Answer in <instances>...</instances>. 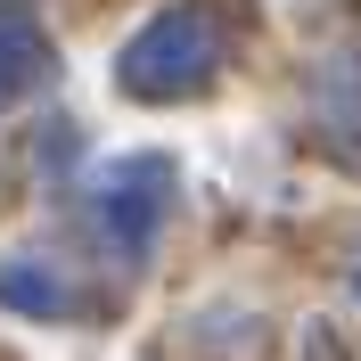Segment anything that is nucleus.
<instances>
[{
	"mask_svg": "<svg viewBox=\"0 0 361 361\" xmlns=\"http://www.w3.org/2000/svg\"><path fill=\"white\" fill-rule=\"evenodd\" d=\"M222 49H230V17L214 0H180V8L148 17L123 42L115 82L132 90V99H197L214 82V66H222Z\"/></svg>",
	"mask_w": 361,
	"mask_h": 361,
	"instance_id": "nucleus-1",
	"label": "nucleus"
},
{
	"mask_svg": "<svg viewBox=\"0 0 361 361\" xmlns=\"http://www.w3.org/2000/svg\"><path fill=\"white\" fill-rule=\"evenodd\" d=\"M0 295H17V304H33V312H66L74 304L66 279H25V271H0Z\"/></svg>",
	"mask_w": 361,
	"mask_h": 361,
	"instance_id": "nucleus-5",
	"label": "nucleus"
},
{
	"mask_svg": "<svg viewBox=\"0 0 361 361\" xmlns=\"http://www.w3.org/2000/svg\"><path fill=\"white\" fill-rule=\"evenodd\" d=\"M49 66V42H42V25L25 17V8H8L0 0V107L17 99V90H33Z\"/></svg>",
	"mask_w": 361,
	"mask_h": 361,
	"instance_id": "nucleus-4",
	"label": "nucleus"
},
{
	"mask_svg": "<svg viewBox=\"0 0 361 361\" xmlns=\"http://www.w3.org/2000/svg\"><path fill=\"white\" fill-rule=\"evenodd\" d=\"M164 205H173V164L164 157H123L107 173V197H99V222H107V238L123 255H140L148 238H157Z\"/></svg>",
	"mask_w": 361,
	"mask_h": 361,
	"instance_id": "nucleus-3",
	"label": "nucleus"
},
{
	"mask_svg": "<svg viewBox=\"0 0 361 361\" xmlns=\"http://www.w3.org/2000/svg\"><path fill=\"white\" fill-rule=\"evenodd\" d=\"M312 132H320L329 157L361 164V33L320 49V66H312Z\"/></svg>",
	"mask_w": 361,
	"mask_h": 361,
	"instance_id": "nucleus-2",
	"label": "nucleus"
}]
</instances>
